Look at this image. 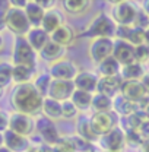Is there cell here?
I'll return each instance as SVG.
<instances>
[{
    "mask_svg": "<svg viewBox=\"0 0 149 152\" xmlns=\"http://www.w3.org/2000/svg\"><path fill=\"white\" fill-rule=\"evenodd\" d=\"M61 4H63V9L72 15H79L89 7V1L86 0H64Z\"/></svg>",
    "mask_w": 149,
    "mask_h": 152,
    "instance_id": "33",
    "label": "cell"
},
{
    "mask_svg": "<svg viewBox=\"0 0 149 152\" xmlns=\"http://www.w3.org/2000/svg\"><path fill=\"white\" fill-rule=\"evenodd\" d=\"M92 108L95 113H110L112 110V98L102 94H95L92 98Z\"/></svg>",
    "mask_w": 149,
    "mask_h": 152,
    "instance_id": "30",
    "label": "cell"
},
{
    "mask_svg": "<svg viewBox=\"0 0 149 152\" xmlns=\"http://www.w3.org/2000/svg\"><path fill=\"white\" fill-rule=\"evenodd\" d=\"M61 25H63V15H61L58 10L53 9V10L45 12L44 19H42V23H41V28H42L48 35H51Z\"/></svg>",
    "mask_w": 149,
    "mask_h": 152,
    "instance_id": "21",
    "label": "cell"
},
{
    "mask_svg": "<svg viewBox=\"0 0 149 152\" xmlns=\"http://www.w3.org/2000/svg\"><path fill=\"white\" fill-rule=\"evenodd\" d=\"M6 28H9L18 37H26V34L31 31L32 26L23 9H16L10 6L6 10Z\"/></svg>",
    "mask_w": 149,
    "mask_h": 152,
    "instance_id": "4",
    "label": "cell"
},
{
    "mask_svg": "<svg viewBox=\"0 0 149 152\" xmlns=\"http://www.w3.org/2000/svg\"><path fill=\"white\" fill-rule=\"evenodd\" d=\"M25 38L29 42V45L35 50V53H39L45 47V44L50 41V35L42 28H31V31L26 34Z\"/></svg>",
    "mask_w": 149,
    "mask_h": 152,
    "instance_id": "18",
    "label": "cell"
},
{
    "mask_svg": "<svg viewBox=\"0 0 149 152\" xmlns=\"http://www.w3.org/2000/svg\"><path fill=\"white\" fill-rule=\"evenodd\" d=\"M39 57L44 60V61H48V63H56L58 60H61V57L64 54V47L58 45L56 42H53L51 39L45 44V47L38 53Z\"/></svg>",
    "mask_w": 149,
    "mask_h": 152,
    "instance_id": "23",
    "label": "cell"
},
{
    "mask_svg": "<svg viewBox=\"0 0 149 152\" xmlns=\"http://www.w3.org/2000/svg\"><path fill=\"white\" fill-rule=\"evenodd\" d=\"M120 95L134 104H139L148 94L142 86L140 80H123L120 86Z\"/></svg>",
    "mask_w": 149,
    "mask_h": 152,
    "instance_id": "12",
    "label": "cell"
},
{
    "mask_svg": "<svg viewBox=\"0 0 149 152\" xmlns=\"http://www.w3.org/2000/svg\"><path fill=\"white\" fill-rule=\"evenodd\" d=\"M123 83L121 76H112V77H99L96 94H102L108 98H114L120 94V86Z\"/></svg>",
    "mask_w": 149,
    "mask_h": 152,
    "instance_id": "15",
    "label": "cell"
},
{
    "mask_svg": "<svg viewBox=\"0 0 149 152\" xmlns=\"http://www.w3.org/2000/svg\"><path fill=\"white\" fill-rule=\"evenodd\" d=\"M92 98L93 95L91 92H85V91H80V89H74L73 95L70 98V101L74 104V107L79 110V111H86L92 107Z\"/></svg>",
    "mask_w": 149,
    "mask_h": 152,
    "instance_id": "28",
    "label": "cell"
},
{
    "mask_svg": "<svg viewBox=\"0 0 149 152\" xmlns=\"http://www.w3.org/2000/svg\"><path fill=\"white\" fill-rule=\"evenodd\" d=\"M143 75H145L143 64H139L136 61L127 66H123L120 70V76L123 80H140Z\"/></svg>",
    "mask_w": 149,
    "mask_h": 152,
    "instance_id": "29",
    "label": "cell"
},
{
    "mask_svg": "<svg viewBox=\"0 0 149 152\" xmlns=\"http://www.w3.org/2000/svg\"><path fill=\"white\" fill-rule=\"evenodd\" d=\"M133 25L136 28H142V29H148L149 28V16L142 9H137V15H136V19H134Z\"/></svg>",
    "mask_w": 149,
    "mask_h": 152,
    "instance_id": "41",
    "label": "cell"
},
{
    "mask_svg": "<svg viewBox=\"0 0 149 152\" xmlns=\"http://www.w3.org/2000/svg\"><path fill=\"white\" fill-rule=\"evenodd\" d=\"M12 60H13V66L22 64V66H28V67L35 69V66H37V53L29 45V42L26 41L25 37H16Z\"/></svg>",
    "mask_w": 149,
    "mask_h": 152,
    "instance_id": "3",
    "label": "cell"
},
{
    "mask_svg": "<svg viewBox=\"0 0 149 152\" xmlns=\"http://www.w3.org/2000/svg\"><path fill=\"white\" fill-rule=\"evenodd\" d=\"M1 139L4 146L12 152H26L31 148V142L26 136H20L9 129L1 134Z\"/></svg>",
    "mask_w": 149,
    "mask_h": 152,
    "instance_id": "13",
    "label": "cell"
},
{
    "mask_svg": "<svg viewBox=\"0 0 149 152\" xmlns=\"http://www.w3.org/2000/svg\"><path fill=\"white\" fill-rule=\"evenodd\" d=\"M139 152H149V139L142 143V146L139 148Z\"/></svg>",
    "mask_w": 149,
    "mask_h": 152,
    "instance_id": "49",
    "label": "cell"
},
{
    "mask_svg": "<svg viewBox=\"0 0 149 152\" xmlns=\"http://www.w3.org/2000/svg\"><path fill=\"white\" fill-rule=\"evenodd\" d=\"M146 45H148V54H149V44H146Z\"/></svg>",
    "mask_w": 149,
    "mask_h": 152,
    "instance_id": "56",
    "label": "cell"
},
{
    "mask_svg": "<svg viewBox=\"0 0 149 152\" xmlns=\"http://www.w3.org/2000/svg\"><path fill=\"white\" fill-rule=\"evenodd\" d=\"M98 82H99V77L95 73H92V72H88V70L79 72L77 76L73 79L76 89H80V91H85V92H91V94L96 91Z\"/></svg>",
    "mask_w": 149,
    "mask_h": 152,
    "instance_id": "16",
    "label": "cell"
},
{
    "mask_svg": "<svg viewBox=\"0 0 149 152\" xmlns=\"http://www.w3.org/2000/svg\"><path fill=\"white\" fill-rule=\"evenodd\" d=\"M26 3H28V1H25V0H12V1H10L12 7H16V9H25Z\"/></svg>",
    "mask_w": 149,
    "mask_h": 152,
    "instance_id": "47",
    "label": "cell"
},
{
    "mask_svg": "<svg viewBox=\"0 0 149 152\" xmlns=\"http://www.w3.org/2000/svg\"><path fill=\"white\" fill-rule=\"evenodd\" d=\"M120 70H121V66L120 63L114 58V57H108L105 58L102 63L98 64V72L101 77H112V76H118L120 75Z\"/></svg>",
    "mask_w": 149,
    "mask_h": 152,
    "instance_id": "26",
    "label": "cell"
},
{
    "mask_svg": "<svg viewBox=\"0 0 149 152\" xmlns=\"http://www.w3.org/2000/svg\"><path fill=\"white\" fill-rule=\"evenodd\" d=\"M145 31H146V29L131 26L130 34H129V38H127V42H130L133 47H139V45L145 44V42H146V38H145Z\"/></svg>",
    "mask_w": 149,
    "mask_h": 152,
    "instance_id": "36",
    "label": "cell"
},
{
    "mask_svg": "<svg viewBox=\"0 0 149 152\" xmlns=\"http://www.w3.org/2000/svg\"><path fill=\"white\" fill-rule=\"evenodd\" d=\"M79 114V110L74 107V104L69 99V101H64L61 102V118H74L76 115Z\"/></svg>",
    "mask_w": 149,
    "mask_h": 152,
    "instance_id": "38",
    "label": "cell"
},
{
    "mask_svg": "<svg viewBox=\"0 0 149 152\" xmlns=\"http://www.w3.org/2000/svg\"><path fill=\"white\" fill-rule=\"evenodd\" d=\"M12 73H13V64L9 61H0V86L4 88L13 80Z\"/></svg>",
    "mask_w": 149,
    "mask_h": 152,
    "instance_id": "34",
    "label": "cell"
},
{
    "mask_svg": "<svg viewBox=\"0 0 149 152\" xmlns=\"http://www.w3.org/2000/svg\"><path fill=\"white\" fill-rule=\"evenodd\" d=\"M121 118H123V121H126V123H124L126 132H127V130H139L140 126L146 121L145 114L142 113L140 110L136 111L134 114H131V115H129V117H121Z\"/></svg>",
    "mask_w": 149,
    "mask_h": 152,
    "instance_id": "32",
    "label": "cell"
},
{
    "mask_svg": "<svg viewBox=\"0 0 149 152\" xmlns=\"http://www.w3.org/2000/svg\"><path fill=\"white\" fill-rule=\"evenodd\" d=\"M142 10H143V12L149 16V0H146V1H143V3H142Z\"/></svg>",
    "mask_w": 149,
    "mask_h": 152,
    "instance_id": "50",
    "label": "cell"
},
{
    "mask_svg": "<svg viewBox=\"0 0 149 152\" xmlns=\"http://www.w3.org/2000/svg\"><path fill=\"white\" fill-rule=\"evenodd\" d=\"M114 51V41L112 38H96L92 39L88 48L89 57L92 58V61L95 64L102 63L105 58L112 56Z\"/></svg>",
    "mask_w": 149,
    "mask_h": 152,
    "instance_id": "7",
    "label": "cell"
},
{
    "mask_svg": "<svg viewBox=\"0 0 149 152\" xmlns=\"http://www.w3.org/2000/svg\"><path fill=\"white\" fill-rule=\"evenodd\" d=\"M35 130L39 134L42 143H47V145H56L57 140L60 139V134L57 130L56 123L44 115H39L37 120H35Z\"/></svg>",
    "mask_w": 149,
    "mask_h": 152,
    "instance_id": "8",
    "label": "cell"
},
{
    "mask_svg": "<svg viewBox=\"0 0 149 152\" xmlns=\"http://www.w3.org/2000/svg\"><path fill=\"white\" fill-rule=\"evenodd\" d=\"M23 10H25V15H26V18L29 20L31 26L32 28H41L45 10L38 4V1H28Z\"/></svg>",
    "mask_w": 149,
    "mask_h": 152,
    "instance_id": "20",
    "label": "cell"
},
{
    "mask_svg": "<svg viewBox=\"0 0 149 152\" xmlns=\"http://www.w3.org/2000/svg\"><path fill=\"white\" fill-rule=\"evenodd\" d=\"M38 4H39L45 12H48V10H53V9H54L56 1H54V0H41V1H38Z\"/></svg>",
    "mask_w": 149,
    "mask_h": 152,
    "instance_id": "43",
    "label": "cell"
},
{
    "mask_svg": "<svg viewBox=\"0 0 149 152\" xmlns=\"http://www.w3.org/2000/svg\"><path fill=\"white\" fill-rule=\"evenodd\" d=\"M98 145L104 152H121L126 146V134L120 127H114L105 134H101L98 139Z\"/></svg>",
    "mask_w": 149,
    "mask_h": 152,
    "instance_id": "5",
    "label": "cell"
},
{
    "mask_svg": "<svg viewBox=\"0 0 149 152\" xmlns=\"http://www.w3.org/2000/svg\"><path fill=\"white\" fill-rule=\"evenodd\" d=\"M139 133H140V136H142L145 140H148V139H149V120H146V121L140 126Z\"/></svg>",
    "mask_w": 149,
    "mask_h": 152,
    "instance_id": "44",
    "label": "cell"
},
{
    "mask_svg": "<svg viewBox=\"0 0 149 152\" xmlns=\"http://www.w3.org/2000/svg\"><path fill=\"white\" fill-rule=\"evenodd\" d=\"M112 57L120 63V66L131 64V63H134V47L127 41L115 39L114 41Z\"/></svg>",
    "mask_w": 149,
    "mask_h": 152,
    "instance_id": "14",
    "label": "cell"
},
{
    "mask_svg": "<svg viewBox=\"0 0 149 152\" xmlns=\"http://www.w3.org/2000/svg\"><path fill=\"white\" fill-rule=\"evenodd\" d=\"M136 15L137 9L130 1H118L111 9V19L115 22V25L121 26H131L134 23Z\"/></svg>",
    "mask_w": 149,
    "mask_h": 152,
    "instance_id": "6",
    "label": "cell"
},
{
    "mask_svg": "<svg viewBox=\"0 0 149 152\" xmlns=\"http://www.w3.org/2000/svg\"><path fill=\"white\" fill-rule=\"evenodd\" d=\"M91 123L99 136L108 133L115 127V121L111 113H93L91 115Z\"/></svg>",
    "mask_w": 149,
    "mask_h": 152,
    "instance_id": "17",
    "label": "cell"
},
{
    "mask_svg": "<svg viewBox=\"0 0 149 152\" xmlns=\"http://www.w3.org/2000/svg\"><path fill=\"white\" fill-rule=\"evenodd\" d=\"M6 28V10L0 9V31Z\"/></svg>",
    "mask_w": 149,
    "mask_h": 152,
    "instance_id": "48",
    "label": "cell"
},
{
    "mask_svg": "<svg viewBox=\"0 0 149 152\" xmlns=\"http://www.w3.org/2000/svg\"><path fill=\"white\" fill-rule=\"evenodd\" d=\"M79 69L72 60H58L50 66V76L53 80H72L77 76Z\"/></svg>",
    "mask_w": 149,
    "mask_h": 152,
    "instance_id": "9",
    "label": "cell"
},
{
    "mask_svg": "<svg viewBox=\"0 0 149 152\" xmlns=\"http://www.w3.org/2000/svg\"><path fill=\"white\" fill-rule=\"evenodd\" d=\"M149 60V54H148V45L146 44H142L139 47H134V61L139 63V64H145Z\"/></svg>",
    "mask_w": 149,
    "mask_h": 152,
    "instance_id": "39",
    "label": "cell"
},
{
    "mask_svg": "<svg viewBox=\"0 0 149 152\" xmlns=\"http://www.w3.org/2000/svg\"><path fill=\"white\" fill-rule=\"evenodd\" d=\"M51 82H53V77L50 76V73H41V75H38L34 79L32 85L35 86V89L39 92V95L42 98H45L47 94H48L50 86H51Z\"/></svg>",
    "mask_w": 149,
    "mask_h": 152,
    "instance_id": "31",
    "label": "cell"
},
{
    "mask_svg": "<svg viewBox=\"0 0 149 152\" xmlns=\"http://www.w3.org/2000/svg\"><path fill=\"white\" fill-rule=\"evenodd\" d=\"M1 47H3V37L0 35V50H1Z\"/></svg>",
    "mask_w": 149,
    "mask_h": 152,
    "instance_id": "55",
    "label": "cell"
},
{
    "mask_svg": "<svg viewBox=\"0 0 149 152\" xmlns=\"http://www.w3.org/2000/svg\"><path fill=\"white\" fill-rule=\"evenodd\" d=\"M112 110H115V113L120 114L121 117H129L136 111H139V107H137V104L126 99L124 96L118 94L117 96L112 98Z\"/></svg>",
    "mask_w": 149,
    "mask_h": 152,
    "instance_id": "22",
    "label": "cell"
},
{
    "mask_svg": "<svg viewBox=\"0 0 149 152\" xmlns=\"http://www.w3.org/2000/svg\"><path fill=\"white\" fill-rule=\"evenodd\" d=\"M44 98L39 95L35 86L31 83L16 85L10 95V104L16 113H22L26 115H35L42 108Z\"/></svg>",
    "mask_w": 149,
    "mask_h": 152,
    "instance_id": "1",
    "label": "cell"
},
{
    "mask_svg": "<svg viewBox=\"0 0 149 152\" xmlns=\"http://www.w3.org/2000/svg\"><path fill=\"white\" fill-rule=\"evenodd\" d=\"M53 148L56 152H76L69 140V137H60L56 145H53Z\"/></svg>",
    "mask_w": 149,
    "mask_h": 152,
    "instance_id": "40",
    "label": "cell"
},
{
    "mask_svg": "<svg viewBox=\"0 0 149 152\" xmlns=\"http://www.w3.org/2000/svg\"><path fill=\"white\" fill-rule=\"evenodd\" d=\"M26 152H37V148H35V146H31V148H29Z\"/></svg>",
    "mask_w": 149,
    "mask_h": 152,
    "instance_id": "53",
    "label": "cell"
},
{
    "mask_svg": "<svg viewBox=\"0 0 149 152\" xmlns=\"http://www.w3.org/2000/svg\"><path fill=\"white\" fill-rule=\"evenodd\" d=\"M76 132L80 137L86 139L88 142H98L99 139V134L95 132L92 123H91V117H80L77 120V124H76Z\"/></svg>",
    "mask_w": 149,
    "mask_h": 152,
    "instance_id": "19",
    "label": "cell"
},
{
    "mask_svg": "<svg viewBox=\"0 0 149 152\" xmlns=\"http://www.w3.org/2000/svg\"><path fill=\"white\" fill-rule=\"evenodd\" d=\"M74 89L76 88L72 80H53L47 96L51 99H56L58 102H64L72 98Z\"/></svg>",
    "mask_w": 149,
    "mask_h": 152,
    "instance_id": "11",
    "label": "cell"
},
{
    "mask_svg": "<svg viewBox=\"0 0 149 152\" xmlns=\"http://www.w3.org/2000/svg\"><path fill=\"white\" fill-rule=\"evenodd\" d=\"M3 94H4V88H3V86H0V98L3 96Z\"/></svg>",
    "mask_w": 149,
    "mask_h": 152,
    "instance_id": "54",
    "label": "cell"
},
{
    "mask_svg": "<svg viewBox=\"0 0 149 152\" xmlns=\"http://www.w3.org/2000/svg\"><path fill=\"white\" fill-rule=\"evenodd\" d=\"M34 73H35V69L28 67V66H22V64H16V66H13L12 79L16 85L31 83V79L34 77Z\"/></svg>",
    "mask_w": 149,
    "mask_h": 152,
    "instance_id": "27",
    "label": "cell"
},
{
    "mask_svg": "<svg viewBox=\"0 0 149 152\" xmlns=\"http://www.w3.org/2000/svg\"><path fill=\"white\" fill-rule=\"evenodd\" d=\"M124 134H126V145L130 148L139 149L142 146V143L145 142V139L140 136L139 130H127V132H124Z\"/></svg>",
    "mask_w": 149,
    "mask_h": 152,
    "instance_id": "37",
    "label": "cell"
},
{
    "mask_svg": "<svg viewBox=\"0 0 149 152\" xmlns=\"http://www.w3.org/2000/svg\"><path fill=\"white\" fill-rule=\"evenodd\" d=\"M50 39L53 41V42H56L58 45H61V47H67V45H70L72 42H73L74 39V31L69 26V25H66V23H63L57 31H54L51 35H50Z\"/></svg>",
    "mask_w": 149,
    "mask_h": 152,
    "instance_id": "24",
    "label": "cell"
},
{
    "mask_svg": "<svg viewBox=\"0 0 149 152\" xmlns=\"http://www.w3.org/2000/svg\"><path fill=\"white\" fill-rule=\"evenodd\" d=\"M140 83L145 88L146 94H149V72H145V75L142 76V79H140Z\"/></svg>",
    "mask_w": 149,
    "mask_h": 152,
    "instance_id": "46",
    "label": "cell"
},
{
    "mask_svg": "<svg viewBox=\"0 0 149 152\" xmlns=\"http://www.w3.org/2000/svg\"><path fill=\"white\" fill-rule=\"evenodd\" d=\"M69 140L73 146V149L76 152H93L92 143L88 142L86 139L80 137L79 134H74V136H69Z\"/></svg>",
    "mask_w": 149,
    "mask_h": 152,
    "instance_id": "35",
    "label": "cell"
},
{
    "mask_svg": "<svg viewBox=\"0 0 149 152\" xmlns=\"http://www.w3.org/2000/svg\"><path fill=\"white\" fill-rule=\"evenodd\" d=\"M41 111H42V115H44V117H47V118H50V120H53V121H54V120H58V118H61V102L45 96L44 101H42V108H41Z\"/></svg>",
    "mask_w": 149,
    "mask_h": 152,
    "instance_id": "25",
    "label": "cell"
},
{
    "mask_svg": "<svg viewBox=\"0 0 149 152\" xmlns=\"http://www.w3.org/2000/svg\"><path fill=\"white\" fill-rule=\"evenodd\" d=\"M35 148H37V152H56L51 145H47V143H41Z\"/></svg>",
    "mask_w": 149,
    "mask_h": 152,
    "instance_id": "45",
    "label": "cell"
},
{
    "mask_svg": "<svg viewBox=\"0 0 149 152\" xmlns=\"http://www.w3.org/2000/svg\"><path fill=\"white\" fill-rule=\"evenodd\" d=\"M145 38H146V42L145 44H149V28L145 31Z\"/></svg>",
    "mask_w": 149,
    "mask_h": 152,
    "instance_id": "51",
    "label": "cell"
},
{
    "mask_svg": "<svg viewBox=\"0 0 149 152\" xmlns=\"http://www.w3.org/2000/svg\"><path fill=\"white\" fill-rule=\"evenodd\" d=\"M34 129H35V121L32 120L31 115L16 113V111L9 115V130L28 137Z\"/></svg>",
    "mask_w": 149,
    "mask_h": 152,
    "instance_id": "10",
    "label": "cell"
},
{
    "mask_svg": "<svg viewBox=\"0 0 149 152\" xmlns=\"http://www.w3.org/2000/svg\"><path fill=\"white\" fill-rule=\"evenodd\" d=\"M115 22L108 16L107 13H98L92 22L88 25V28L80 34L82 38H91V39H96V38H111L115 35Z\"/></svg>",
    "mask_w": 149,
    "mask_h": 152,
    "instance_id": "2",
    "label": "cell"
},
{
    "mask_svg": "<svg viewBox=\"0 0 149 152\" xmlns=\"http://www.w3.org/2000/svg\"><path fill=\"white\" fill-rule=\"evenodd\" d=\"M7 129H9V115L3 111H0V133L3 134Z\"/></svg>",
    "mask_w": 149,
    "mask_h": 152,
    "instance_id": "42",
    "label": "cell"
},
{
    "mask_svg": "<svg viewBox=\"0 0 149 152\" xmlns=\"http://www.w3.org/2000/svg\"><path fill=\"white\" fill-rule=\"evenodd\" d=\"M0 152H12V151H9L4 145H1V146H0Z\"/></svg>",
    "mask_w": 149,
    "mask_h": 152,
    "instance_id": "52",
    "label": "cell"
}]
</instances>
